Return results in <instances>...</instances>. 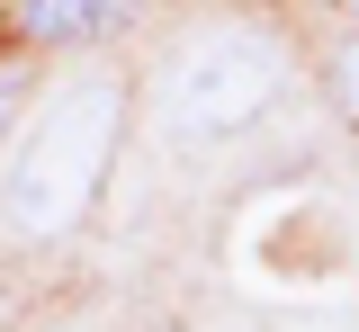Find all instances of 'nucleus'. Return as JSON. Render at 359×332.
Returning <instances> with one entry per match:
<instances>
[{"label":"nucleus","mask_w":359,"mask_h":332,"mask_svg":"<svg viewBox=\"0 0 359 332\" xmlns=\"http://www.w3.org/2000/svg\"><path fill=\"white\" fill-rule=\"evenodd\" d=\"M117 117H126V90H117V81H72V90L36 117V135H27L18 171H9L0 216H9L18 234H63V225H81L99 180H108V153H117Z\"/></svg>","instance_id":"1"},{"label":"nucleus","mask_w":359,"mask_h":332,"mask_svg":"<svg viewBox=\"0 0 359 332\" xmlns=\"http://www.w3.org/2000/svg\"><path fill=\"white\" fill-rule=\"evenodd\" d=\"M278 81H287V46L261 36V27H224V36H207V46H189L171 63L162 117H171V135L216 144V135H243L278 99Z\"/></svg>","instance_id":"2"},{"label":"nucleus","mask_w":359,"mask_h":332,"mask_svg":"<svg viewBox=\"0 0 359 332\" xmlns=\"http://www.w3.org/2000/svg\"><path fill=\"white\" fill-rule=\"evenodd\" d=\"M135 18H144V0H18L27 46H90V36H117Z\"/></svg>","instance_id":"3"},{"label":"nucleus","mask_w":359,"mask_h":332,"mask_svg":"<svg viewBox=\"0 0 359 332\" xmlns=\"http://www.w3.org/2000/svg\"><path fill=\"white\" fill-rule=\"evenodd\" d=\"M332 81H341V108H351V117H359V36H351V46H341V72H332Z\"/></svg>","instance_id":"4"},{"label":"nucleus","mask_w":359,"mask_h":332,"mask_svg":"<svg viewBox=\"0 0 359 332\" xmlns=\"http://www.w3.org/2000/svg\"><path fill=\"white\" fill-rule=\"evenodd\" d=\"M18 99H27V81H18V72H0V126L18 117Z\"/></svg>","instance_id":"5"}]
</instances>
